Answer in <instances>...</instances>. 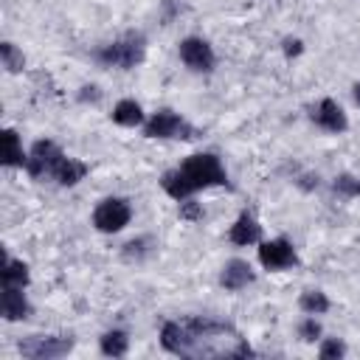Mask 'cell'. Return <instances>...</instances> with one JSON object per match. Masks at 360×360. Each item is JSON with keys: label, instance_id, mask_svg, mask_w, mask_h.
<instances>
[{"label": "cell", "instance_id": "277c9868", "mask_svg": "<svg viewBox=\"0 0 360 360\" xmlns=\"http://www.w3.org/2000/svg\"><path fill=\"white\" fill-rule=\"evenodd\" d=\"M143 135L152 141H191L197 138V129L174 110H158L146 124Z\"/></svg>", "mask_w": 360, "mask_h": 360}, {"label": "cell", "instance_id": "7a4b0ae2", "mask_svg": "<svg viewBox=\"0 0 360 360\" xmlns=\"http://www.w3.org/2000/svg\"><path fill=\"white\" fill-rule=\"evenodd\" d=\"M211 186H228V172L214 152H194L160 177V188L177 202Z\"/></svg>", "mask_w": 360, "mask_h": 360}, {"label": "cell", "instance_id": "d6986e66", "mask_svg": "<svg viewBox=\"0 0 360 360\" xmlns=\"http://www.w3.org/2000/svg\"><path fill=\"white\" fill-rule=\"evenodd\" d=\"M298 307H301L304 315H323V312H329L332 304H329L326 292H321V290H304L301 298H298Z\"/></svg>", "mask_w": 360, "mask_h": 360}, {"label": "cell", "instance_id": "52a82bcc", "mask_svg": "<svg viewBox=\"0 0 360 360\" xmlns=\"http://www.w3.org/2000/svg\"><path fill=\"white\" fill-rule=\"evenodd\" d=\"M68 155L48 138L37 141L31 149H28V160H25V172L34 177V180H45V177H53L56 169L62 166Z\"/></svg>", "mask_w": 360, "mask_h": 360}, {"label": "cell", "instance_id": "4316f807", "mask_svg": "<svg viewBox=\"0 0 360 360\" xmlns=\"http://www.w3.org/2000/svg\"><path fill=\"white\" fill-rule=\"evenodd\" d=\"M98 98H101V90H98L96 84H84V87H82V93H79V101H84V104H87V101H90V104H96Z\"/></svg>", "mask_w": 360, "mask_h": 360}, {"label": "cell", "instance_id": "5bb4252c", "mask_svg": "<svg viewBox=\"0 0 360 360\" xmlns=\"http://www.w3.org/2000/svg\"><path fill=\"white\" fill-rule=\"evenodd\" d=\"M28 160V152H22V143H20V135L8 127L3 129V166L8 169H22Z\"/></svg>", "mask_w": 360, "mask_h": 360}, {"label": "cell", "instance_id": "4fadbf2b", "mask_svg": "<svg viewBox=\"0 0 360 360\" xmlns=\"http://www.w3.org/2000/svg\"><path fill=\"white\" fill-rule=\"evenodd\" d=\"M31 315V304L22 287H3V318L6 321H25Z\"/></svg>", "mask_w": 360, "mask_h": 360}, {"label": "cell", "instance_id": "9a60e30c", "mask_svg": "<svg viewBox=\"0 0 360 360\" xmlns=\"http://www.w3.org/2000/svg\"><path fill=\"white\" fill-rule=\"evenodd\" d=\"M112 121L118 124V127H141L143 124V110H141V104L135 101V98H121L115 107H112Z\"/></svg>", "mask_w": 360, "mask_h": 360}, {"label": "cell", "instance_id": "3957f363", "mask_svg": "<svg viewBox=\"0 0 360 360\" xmlns=\"http://www.w3.org/2000/svg\"><path fill=\"white\" fill-rule=\"evenodd\" d=\"M93 59L104 68H118V70H132L146 59V37L141 31H127L118 39L101 45Z\"/></svg>", "mask_w": 360, "mask_h": 360}, {"label": "cell", "instance_id": "e0dca14e", "mask_svg": "<svg viewBox=\"0 0 360 360\" xmlns=\"http://www.w3.org/2000/svg\"><path fill=\"white\" fill-rule=\"evenodd\" d=\"M98 349L101 354L107 357H124L127 349H129V335L124 329H107L101 338H98Z\"/></svg>", "mask_w": 360, "mask_h": 360}, {"label": "cell", "instance_id": "603a6c76", "mask_svg": "<svg viewBox=\"0 0 360 360\" xmlns=\"http://www.w3.org/2000/svg\"><path fill=\"white\" fill-rule=\"evenodd\" d=\"M298 338L304 343H315L321 338V323L315 321V315H307L301 323H298Z\"/></svg>", "mask_w": 360, "mask_h": 360}, {"label": "cell", "instance_id": "5b68a950", "mask_svg": "<svg viewBox=\"0 0 360 360\" xmlns=\"http://www.w3.org/2000/svg\"><path fill=\"white\" fill-rule=\"evenodd\" d=\"M73 338L70 335H28L17 343L20 354L28 360H53V357H65L73 349Z\"/></svg>", "mask_w": 360, "mask_h": 360}, {"label": "cell", "instance_id": "ba28073f", "mask_svg": "<svg viewBox=\"0 0 360 360\" xmlns=\"http://www.w3.org/2000/svg\"><path fill=\"white\" fill-rule=\"evenodd\" d=\"M177 53H180V62L188 70H194V73H211L214 65H217V53H214L211 42L202 39V37H186V39H180Z\"/></svg>", "mask_w": 360, "mask_h": 360}, {"label": "cell", "instance_id": "cb8c5ba5", "mask_svg": "<svg viewBox=\"0 0 360 360\" xmlns=\"http://www.w3.org/2000/svg\"><path fill=\"white\" fill-rule=\"evenodd\" d=\"M177 214H180V219H188V222H197V219H202V208H200V202H197L194 197H186V200H180V208H177Z\"/></svg>", "mask_w": 360, "mask_h": 360}, {"label": "cell", "instance_id": "484cf974", "mask_svg": "<svg viewBox=\"0 0 360 360\" xmlns=\"http://www.w3.org/2000/svg\"><path fill=\"white\" fill-rule=\"evenodd\" d=\"M281 48H284V53H287V56H298V53L304 51V42H301L298 37H284Z\"/></svg>", "mask_w": 360, "mask_h": 360}, {"label": "cell", "instance_id": "30bf717a", "mask_svg": "<svg viewBox=\"0 0 360 360\" xmlns=\"http://www.w3.org/2000/svg\"><path fill=\"white\" fill-rule=\"evenodd\" d=\"M309 118H312V124H318L323 132H332V135H340V132L349 129V118H346L343 107H340L335 98H321V101L312 107Z\"/></svg>", "mask_w": 360, "mask_h": 360}, {"label": "cell", "instance_id": "8992f818", "mask_svg": "<svg viewBox=\"0 0 360 360\" xmlns=\"http://www.w3.org/2000/svg\"><path fill=\"white\" fill-rule=\"evenodd\" d=\"M132 219V205L124 197H104L93 208V228L101 233H118L129 225Z\"/></svg>", "mask_w": 360, "mask_h": 360}, {"label": "cell", "instance_id": "ac0fdd59", "mask_svg": "<svg viewBox=\"0 0 360 360\" xmlns=\"http://www.w3.org/2000/svg\"><path fill=\"white\" fill-rule=\"evenodd\" d=\"M0 278H3V287H22V290H25L28 281H31V273H28V264H25V262L6 256V264H3Z\"/></svg>", "mask_w": 360, "mask_h": 360}, {"label": "cell", "instance_id": "8fae6325", "mask_svg": "<svg viewBox=\"0 0 360 360\" xmlns=\"http://www.w3.org/2000/svg\"><path fill=\"white\" fill-rule=\"evenodd\" d=\"M253 278H256V273H253V267H250L245 259H231V262H225V264H222V273H219V284H222L228 292L245 290L248 284H253Z\"/></svg>", "mask_w": 360, "mask_h": 360}, {"label": "cell", "instance_id": "44dd1931", "mask_svg": "<svg viewBox=\"0 0 360 360\" xmlns=\"http://www.w3.org/2000/svg\"><path fill=\"white\" fill-rule=\"evenodd\" d=\"M332 188L340 194V197H360V180L352 177V174H338Z\"/></svg>", "mask_w": 360, "mask_h": 360}, {"label": "cell", "instance_id": "83f0119b", "mask_svg": "<svg viewBox=\"0 0 360 360\" xmlns=\"http://www.w3.org/2000/svg\"><path fill=\"white\" fill-rule=\"evenodd\" d=\"M352 98H354V104L360 107V82H354V84H352Z\"/></svg>", "mask_w": 360, "mask_h": 360}, {"label": "cell", "instance_id": "9c48e42d", "mask_svg": "<svg viewBox=\"0 0 360 360\" xmlns=\"http://www.w3.org/2000/svg\"><path fill=\"white\" fill-rule=\"evenodd\" d=\"M259 262L264 270H287V267H295L298 264V253H295V245L284 236L278 239H267L259 245Z\"/></svg>", "mask_w": 360, "mask_h": 360}, {"label": "cell", "instance_id": "2e32d148", "mask_svg": "<svg viewBox=\"0 0 360 360\" xmlns=\"http://www.w3.org/2000/svg\"><path fill=\"white\" fill-rule=\"evenodd\" d=\"M87 163L84 160H76V158H65L62 160V166L56 169V174H53V180L59 183V186H65V188H70V186H76V183H82L84 177H87Z\"/></svg>", "mask_w": 360, "mask_h": 360}, {"label": "cell", "instance_id": "ffe728a7", "mask_svg": "<svg viewBox=\"0 0 360 360\" xmlns=\"http://www.w3.org/2000/svg\"><path fill=\"white\" fill-rule=\"evenodd\" d=\"M0 59H3V68L8 70V73H20L22 68H25V56H22V51L14 45V42H0Z\"/></svg>", "mask_w": 360, "mask_h": 360}, {"label": "cell", "instance_id": "7c38bea8", "mask_svg": "<svg viewBox=\"0 0 360 360\" xmlns=\"http://www.w3.org/2000/svg\"><path fill=\"white\" fill-rule=\"evenodd\" d=\"M228 239H231L233 245H239V248L256 245V242L262 239V225H259V219H256L250 211H242V214L236 217V222L231 225Z\"/></svg>", "mask_w": 360, "mask_h": 360}, {"label": "cell", "instance_id": "7402d4cb", "mask_svg": "<svg viewBox=\"0 0 360 360\" xmlns=\"http://www.w3.org/2000/svg\"><path fill=\"white\" fill-rule=\"evenodd\" d=\"M343 354H346V343L338 340V338H326V340L321 343V349H318V357H321V360H338V357H343Z\"/></svg>", "mask_w": 360, "mask_h": 360}, {"label": "cell", "instance_id": "d4e9b609", "mask_svg": "<svg viewBox=\"0 0 360 360\" xmlns=\"http://www.w3.org/2000/svg\"><path fill=\"white\" fill-rule=\"evenodd\" d=\"M146 245H152V239H132V242H127L124 245V256L127 259H143L152 248H146Z\"/></svg>", "mask_w": 360, "mask_h": 360}, {"label": "cell", "instance_id": "6da1fadb", "mask_svg": "<svg viewBox=\"0 0 360 360\" xmlns=\"http://www.w3.org/2000/svg\"><path fill=\"white\" fill-rule=\"evenodd\" d=\"M160 346L177 357H248L250 343L228 321L191 315L160 326Z\"/></svg>", "mask_w": 360, "mask_h": 360}]
</instances>
